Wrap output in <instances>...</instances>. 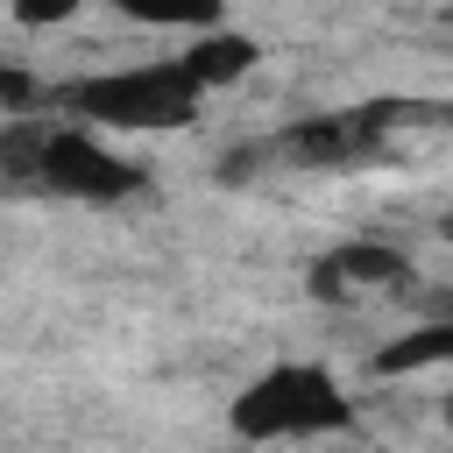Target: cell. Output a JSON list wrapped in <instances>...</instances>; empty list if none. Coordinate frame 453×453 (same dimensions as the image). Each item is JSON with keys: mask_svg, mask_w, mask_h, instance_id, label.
I'll list each match as a JSON object with an SVG mask.
<instances>
[{"mask_svg": "<svg viewBox=\"0 0 453 453\" xmlns=\"http://www.w3.org/2000/svg\"><path fill=\"white\" fill-rule=\"evenodd\" d=\"M403 106H354V113H311V120H297L283 142H276V156H297V163H311V170H347V163H368V156H382V142H389V120H396Z\"/></svg>", "mask_w": 453, "mask_h": 453, "instance_id": "277c9868", "label": "cell"}, {"mask_svg": "<svg viewBox=\"0 0 453 453\" xmlns=\"http://www.w3.org/2000/svg\"><path fill=\"white\" fill-rule=\"evenodd\" d=\"M85 0H7V14L21 21V28H57V21H71Z\"/></svg>", "mask_w": 453, "mask_h": 453, "instance_id": "9c48e42d", "label": "cell"}, {"mask_svg": "<svg viewBox=\"0 0 453 453\" xmlns=\"http://www.w3.org/2000/svg\"><path fill=\"white\" fill-rule=\"evenodd\" d=\"M42 99V85L28 78V71H14V64H0V113H28Z\"/></svg>", "mask_w": 453, "mask_h": 453, "instance_id": "30bf717a", "label": "cell"}, {"mask_svg": "<svg viewBox=\"0 0 453 453\" xmlns=\"http://www.w3.org/2000/svg\"><path fill=\"white\" fill-rule=\"evenodd\" d=\"M453 354V326L446 319H432V326H411L396 347H382L375 354V375H411V368H439Z\"/></svg>", "mask_w": 453, "mask_h": 453, "instance_id": "52a82bcc", "label": "cell"}, {"mask_svg": "<svg viewBox=\"0 0 453 453\" xmlns=\"http://www.w3.org/2000/svg\"><path fill=\"white\" fill-rule=\"evenodd\" d=\"M347 425H354V403L340 375L319 361H276L226 403V432L241 446H297V439H333Z\"/></svg>", "mask_w": 453, "mask_h": 453, "instance_id": "7a4b0ae2", "label": "cell"}, {"mask_svg": "<svg viewBox=\"0 0 453 453\" xmlns=\"http://www.w3.org/2000/svg\"><path fill=\"white\" fill-rule=\"evenodd\" d=\"M0 170L21 177V184H35V191L85 198V205L142 191V163H127L120 149L99 142V127L64 120V113H14L0 127Z\"/></svg>", "mask_w": 453, "mask_h": 453, "instance_id": "6da1fadb", "label": "cell"}, {"mask_svg": "<svg viewBox=\"0 0 453 453\" xmlns=\"http://www.w3.org/2000/svg\"><path fill=\"white\" fill-rule=\"evenodd\" d=\"M375 283H411V262L382 241H347L326 262H311V290L319 297H347V290H375Z\"/></svg>", "mask_w": 453, "mask_h": 453, "instance_id": "5b68a950", "label": "cell"}, {"mask_svg": "<svg viewBox=\"0 0 453 453\" xmlns=\"http://www.w3.org/2000/svg\"><path fill=\"white\" fill-rule=\"evenodd\" d=\"M64 120L113 127V134H149V127H191L198 120V85L184 78L177 57L163 64H127V71H92L50 92Z\"/></svg>", "mask_w": 453, "mask_h": 453, "instance_id": "3957f363", "label": "cell"}, {"mask_svg": "<svg viewBox=\"0 0 453 453\" xmlns=\"http://www.w3.org/2000/svg\"><path fill=\"white\" fill-rule=\"evenodd\" d=\"M177 64H184V78H191L198 92H212V85L248 78V71L262 64V42H255V35H241V28H219V21H212V28H198V35H191V50H184Z\"/></svg>", "mask_w": 453, "mask_h": 453, "instance_id": "8992f818", "label": "cell"}, {"mask_svg": "<svg viewBox=\"0 0 453 453\" xmlns=\"http://www.w3.org/2000/svg\"><path fill=\"white\" fill-rule=\"evenodd\" d=\"M113 7L142 28H212L226 14V0H113Z\"/></svg>", "mask_w": 453, "mask_h": 453, "instance_id": "ba28073f", "label": "cell"}]
</instances>
